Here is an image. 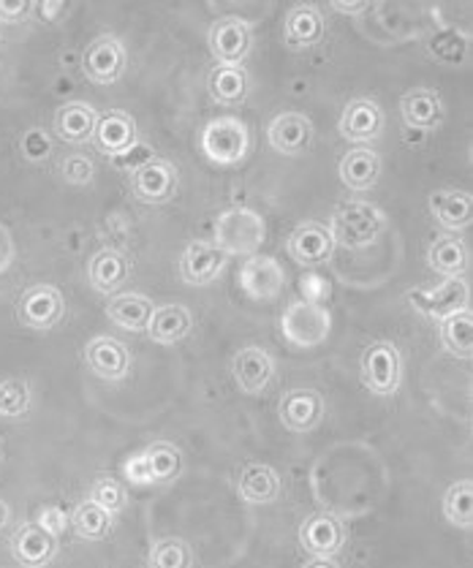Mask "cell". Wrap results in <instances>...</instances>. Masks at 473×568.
Returning <instances> with one entry per match:
<instances>
[{
    "mask_svg": "<svg viewBox=\"0 0 473 568\" xmlns=\"http://www.w3.org/2000/svg\"><path fill=\"white\" fill-rule=\"evenodd\" d=\"M428 210L441 229L454 234L471 227L473 199L469 191H435L430 193Z\"/></svg>",
    "mask_w": 473,
    "mask_h": 568,
    "instance_id": "cell-26",
    "label": "cell"
},
{
    "mask_svg": "<svg viewBox=\"0 0 473 568\" xmlns=\"http://www.w3.org/2000/svg\"><path fill=\"white\" fill-rule=\"evenodd\" d=\"M177 186H180V175L164 158L145 164L132 175V193L141 204H167L175 199Z\"/></svg>",
    "mask_w": 473,
    "mask_h": 568,
    "instance_id": "cell-11",
    "label": "cell"
},
{
    "mask_svg": "<svg viewBox=\"0 0 473 568\" xmlns=\"http://www.w3.org/2000/svg\"><path fill=\"white\" fill-rule=\"evenodd\" d=\"M11 259H14V242H11V234L9 229L0 223V272L9 270Z\"/></svg>",
    "mask_w": 473,
    "mask_h": 568,
    "instance_id": "cell-47",
    "label": "cell"
},
{
    "mask_svg": "<svg viewBox=\"0 0 473 568\" xmlns=\"http://www.w3.org/2000/svg\"><path fill=\"white\" fill-rule=\"evenodd\" d=\"M136 139H139V134H136V120L128 112L112 109L106 112V115H98L96 134H93V145L98 147V152L115 158L120 156L123 150H128Z\"/></svg>",
    "mask_w": 473,
    "mask_h": 568,
    "instance_id": "cell-22",
    "label": "cell"
},
{
    "mask_svg": "<svg viewBox=\"0 0 473 568\" xmlns=\"http://www.w3.org/2000/svg\"><path fill=\"white\" fill-rule=\"evenodd\" d=\"M469 283L465 277H443L435 288H417L408 292V302L417 313H422L430 322H443V318L454 316V313L469 307Z\"/></svg>",
    "mask_w": 473,
    "mask_h": 568,
    "instance_id": "cell-6",
    "label": "cell"
},
{
    "mask_svg": "<svg viewBox=\"0 0 473 568\" xmlns=\"http://www.w3.org/2000/svg\"><path fill=\"white\" fill-rule=\"evenodd\" d=\"M212 236H216L212 245L223 256H256L259 248L267 240V223L251 207H232L216 218Z\"/></svg>",
    "mask_w": 473,
    "mask_h": 568,
    "instance_id": "cell-1",
    "label": "cell"
},
{
    "mask_svg": "<svg viewBox=\"0 0 473 568\" xmlns=\"http://www.w3.org/2000/svg\"><path fill=\"white\" fill-rule=\"evenodd\" d=\"M299 288H303V297L305 302H313V305H324V302L329 299V294H333V286H329L327 277L316 275V272H311V275H303V281H299Z\"/></svg>",
    "mask_w": 473,
    "mask_h": 568,
    "instance_id": "cell-44",
    "label": "cell"
},
{
    "mask_svg": "<svg viewBox=\"0 0 473 568\" xmlns=\"http://www.w3.org/2000/svg\"><path fill=\"white\" fill-rule=\"evenodd\" d=\"M236 281L251 299H275L286 286V270L275 256L256 253V256L245 259Z\"/></svg>",
    "mask_w": 473,
    "mask_h": 568,
    "instance_id": "cell-10",
    "label": "cell"
},
{
    "mask_svg": "<svg viewBox=\"0 0 473 568\" xmlns=\"http://www.w3.org/2000/svg\"><path fill=\"white\" fill-rule=\"evenodd\" d=\"M439 340L443 351L469 362L473 357V313L469 307L439 322Z\"/></svg>",
    "mask_w": 473,
    "mask_h": 568,
    "instance_id": "cell-33",
    "label": "cell"
},
{
    "mask_svg": "<svg viewBox=\"0 0 473 568\" xmlns=\"http://www.w3.org/2000/svg\"><path fill=\"white\" fill-rule=\"evenodd\" d=\"M63 313H66L63 294L55 286H46V283L31 286L17 302V322L22 327L33 329V333H46V329L57 327Z\"/></svg>",
    "mask_w": 473,
    "mask_h": 568,
    "instance_id": "cell-9",
    "label": "cell"
},
{
    "mask_svg": "<svg viewBox=\"0 0 473 568\" xmlns=\"http://www.w3.org/2000/svg\"><path fill=\"white\" fill-rule=\"evenodd\" d=\"M400 115L403 123L411 132H433L443 123L446 115V106L439 91H430V87H413L400 98Z\"/></svg>",
    "mask_w": 473,
    "mask_h": 568,
    "instance_id": "cell-20",
    "label": "cell"
},
{
    "mask_svg": "<svg viewBox=\"0 0 473 568\" xmlns=\"http://www.w3.org/2000/svg\"><path fill=\"white\" fill-rule=\"evenodd\" d=\"M132 277V262L123 256L115 248H104L96 256L91 259V267H87V281L96 288L98 294H115L117 288H123Z\"/></svg>",
    "mask_w": 473,
    "mask_h": 568,
    "instance_id": "cell-27",
    "label": "cell"
},
{
    "mask_svg": "<svg viewBox=\"0 0 473 568\" xmlns=\"http://www.w3.org/2000/svg\"><path fill=\"white\" fill-rule=\"evenodd\" d=\"M313 136H316L313 120L299 112H281L267 128L270 147L281 156H303L311 150Z\"/></svg>",
    "mask_w": 473,
    "mask_h": 568,
    "instance_id": "cell-16",
    "label": "cell"
},
{
    "mask_svg": "<svg viewBox=\"0 0 473 568\" xmlns=\"http://www.w3.org/2000/svg\"><path fill=\"white\" fill-rule=\"evenodd\" d=\"M207 44L218 66H242L253 50V31L240 17H221L212 22Z\"/></svg>",
    "mask_w": 473,
    "mask_h": 568,
    "instance_id": "cell-7",
    "label": "cell"
},
{
    "mask_svg": "<svg viewBox=\"0 0 473 568\" xmlns=\"http://www.w3.org/2000/svg\"><path fill=\"white\" fill-rule=\"evenodd\" d=\"M35 525H41V528L46 530V534H52V536H61L63 530L69 528V514L63 512L61 506H46V508H41V514H39V523Z\"/></svg>",
    "mask_w": 473,
    "mask_h": 568,
    "instance_id": "cell-45",
    "label": "cell"
},
{
    "mask_svg": "<svg viewBox=\"0 0 473 568\" xmlns=\"http://www.w3.org/2000/svg\"><path fill=\"white\" fill-rule=\"evenodd\" d=\"M428 52L443 66H460L469 57V35L454 31V28H439L428 39Z\"/></svg>",
    "mask_w": 473,
    "mask_h": 568,
    "instance_id": "cell-35",
    "label": "cell"
},
{
    "mask_svg": "<svg viewBox=\"0 0 473 568\" xmlns=\"http://www.w3.org/2000/svg\"><path fill=\"white\" fill-rule=\"evenodd\" d=\"M286 248H288V256H292L297 264H303V267H322V264H327L329 259H333L335 240L324 223L307 221L294 229L292 236H288Z\"/></svg>",
    "mask_w": 473,
    "mask_h": 568,
    "instance_id": "cell-13",
    "label": "cell"
},
{
    "mask_svg": "<svg viewBox=\"0 0 473 568\" xmlns=\"http://www.w3.org/2000/svg\"><path fill=\"white\" fill-rule=\"evenodd\" d=\"M338 132L343 139L357 141L359 147H365V141L378 139L383 132V112L376 101L370 98H354L348 101L346 109H343Z\"/></svg>",
    "mask_w": 473,
    "mask_h": 568,
    "instance_id": "cell-19",
    "label": "cell"
},
{
    "mask_svg": "<svg viewBox=\"0 0 473 568\" xmlns=\"http://www.w3.org/2000/svg\"><path fill=\"white\" fill-rule=\"evenodd\" d=\"M443 517L454 525V528H471L473 523V484L471 478L454 482L443 495Z\"/></svg>",
    "mask_w": 473,
    "mask_h": 568,
    "instance_id": "cell-37",
    "label": "cell"
},
{
    "mask_svg": "<svg viewBox=\"0 0 473 568\" xmlns=\"http://www.w3.org/2000/svg\"><path fill=\"white\" fill-rule=\"evenodd\" d=\"M232 376L242 395H262L275 378V359L262 346H245L234 354Z\"/></svg>",
    "mask_w": 473,
    "mask_h": 568,
    "instance_id": "cell-15",
    "label": "cell"
},
{
    "mask_svg": "<svg viewBox=\"0 0 473 568\" xmlns=\"http://www.w3.org/2000/svg\"><path fill=\"white\" fill-rule=\"evenodd\" d=\"M303 568H340V564H335V558H313Z\"/></svg>",
    "mask_w": 473,
    "mask_h": 568,
    "instance_id": "cell-49",
    "label": "cell"
},
{
    "mask_svg": "<svg viewBox=\"0 0 473 568\" xmlns=\"http://www.w3.org/2000/svg\"><path fill=\"white\" fill-rule=\"evenodd\" d=\"M193 327L191 311L186 305H161L153 311L150 324H147V335L153 343L161 346H175V343L186 340Z\"/></svg>",
    "mask_w": 473,
    "mask_h": 568,
    "instance_id": "cell-30",
    "label": "cell"
},
{
    "mask_svg": "<svg viewBox=\"0 0 473 568\" xmlns=\"http://www.w3.org/2000/svg\"><path fill=\"white\" fill-rule=\"evenodd\" d=\"M128 55L126 46L117 35H98L87 44V50L82 52V71L91 82L96 85H115L123 74H126Z\"/></svg>",
    "mask_w": 473,
    "mask_h": 568,
    "instance_id": "cell-8",
    "label": "cell"
},
{
    "mask_svg": "<svg viewBox=\"0 0 473 568\" xmlns=\"http://www.w3.org/2000/svg\"><path fill=\"white\" fill-rule=\"evenodd\" d=\"M359 378L368 392L378 398H392L403 383V357L398 346L387 340L370 343L359 357Z\"/></svg>",
    "mask_w": 473,
    "mask_h": 568,
    "instance_id": "cell-4",
    "label": "cell"
},
{
    "mask_svg": "<svg viewBox=\"0 0 473 568\" xmlns=\"http://www.w3.org/2000/svg\"><path fill=\"white\" fill-rule=\"evenodd\" d=\"M299 544L313 558H335L346 544V525L329 512L311 514L299 525Z\"/></svg>",
    "mask_w": 473,
    "mask_h": 568,
    "instance_id": "cell-12",
    "label": "cell"
},
{
    "mask_svg": "<svg viewBox=\"0 0 473 568\" xmlns=\"http://www.w3.org/2000/svg\"><path fill=\"white\" fill-rule=\"evenodd\" d=\"M428 264L443 277H463L469 270V248L458 234H441L428 251Z\"/></svg>",
    "mask_w": 473,
    "mask_h": 568,
    "instance_id": "cell-32",
    "label": "cell"
},
{
    "mask_svg": "<svg viewBox=\"0 0 473 568\" xmlns=\"http://www.w3.org/2000/svg\"><path fill=\"white\" fill-rule=\"evenodd\" d=\"M324 31H327V25H324V17L318 11V6L299 3L286 14L283 41L292 50H311V46H316L324 39Z\"/></svg>",
    "mask_w": 473,
    "mask_h": 568,
    "instance_id": "cell-25",
    "label": "cell"
},
{
    "mask_svg": "<svg viewBox=\"0 0 473 568\" xmlns=\"http://www.w3.org/2000/svg\"><path fill=\"white\" fill-rule=\"evenodd\" d=\"M20 150H22V156L28 158V161L39 164V161H44V158H50L52 141H50V136L41 132V128H31V132L22 136Z\"/></svg>",
    "mask_w": 473,
    "mask_h": 568,
    "instance_id": "cell-43",
    "label": "cell"
},
{
    "mask_svg": "<svg viewBox=\"0 0 473 568\" xmlns=\"http://www.w3.org/2000/svg\"><path fill=\"white\" fill-rule=\"evenodd\" d=\"M333 329V313L324 305L294 299L281 316V333L288 346L294 348H316L322 346Z\"/></svg>",
    "mask_w": 473,
    "mask_h": 568,
    "instance_id": "cell-5",
    "label": "cell"
},
{
    "mask_svg": "<svg viewBox=\"0 0 473 568\" xmlns=\"http://www.w3.org/2000/svg\"><path fill=\"white\" fill-rule=\"evenodd\" d=\"M227 267V256L212 242H191L182 251L180 277L188 286H207Z\"/></svg>",
    "mask_w": 473,
    "mask_h": 568,
    "instance_id": "cell-21",
    "label": "cell"
},
{
    "mask_svg": "<svg viewBox=\"0 0 473 568\" xmlns=\"http://www.w3.org/2000/svg\"><path fill=\"white\" fill-rule=\"evenodd\" d=\"M277 417L292 433H311L324 419V398L316 389H292L277 402Z\"/></svg>",
    "mask_w": 473,
    "mask_h": 568,
    "instance_id": "cell-17",
    "label": "cell"
},
{
    "mask_svg": "<svg viewBox=\"0 0 473 568\" xmlns=\"http://www.w3.org/2000/svg\"><path fill=\"white\" fill-rule=\"evenodd\" d=\"M141 460H145V469H147V478L150 484H169L180 476L182 471V454L175 443L169 441H156L139 452Z\"/></svg>",
    "mask_w": 473,
    "mask_h": 568,
    "instance_id": "cell-34",
    "label": "cell"
},
{
    "mask_svg": "<svg viewBox=\"0 0 473 568\" xmlns=\"http://www.w3.org/2000/svg\"><path fill=\"white\" fill-rule=\"evenodd\" d=\"M199 147H202L207 161L218 164V167H234V164L245 161L251 152V128L234 115L216 117L204 126Z\"/></svg>",
    "mask_w": 473,
    "mask_h": 568,
    "instance_id": "cell-3",
    "label": "cell"
},
{
    "mask_svg": "<svg viewBox=\"0 0 473 568\" xmlns=\"http://www.w3.org/2000/svg\"><path fill=\"white\" fill-rule=\"evenodd\" d=\"M207 91L210 98L221 106H240L251 93V76L242 66H218L207 76Z\"/></svg>",
    "mask_w": 473,
    "mask_h": 568,
    "instance_id": "cell-29",
    "label": "cell"
},
{
    "mask_svg": "<svg viewBox=\"0 0 473 568\" xmlns=\"http://www.w3.org/2000/svg\"><path fill=\"white\" fill-rule=\"evenodd\" d=\"M327 229L333 234L335 245L368 248L387 229V215H383L381 207L370 204V201L351 199L335 207Z\"/></svg>",
    "mask_w": 473,
    "mask_h": 568,
    "instance_id": "cell-2",
    "label": "cell"
},
{
    "mask_svg": "<svg viewBox=\"0 0 473 568\" xmlns=\"http://www.w3.org/2000/svg\"><path fill=\"white\" fill-rule=\"evenodd\" d=\"M91 503H96L98 508H104L109 517H115V514H120L123 508H126L128 495H126V490H123L120 482L104 476V478H96V482H93Z\"/></svg>",
    "mask_w": 473,
    "mask_h": 568,
    "instance_id": "cell-40",
    "label": "cell"
},
{
    "mask_svg": "<svg viewBox=\"0 0 473 568\" xmlns=\"http://www.w3.org/2000/svg\"><path fill=\"white\" fill-rule=\"evenodd\" d=\"M33 406L31 387L20 378H6L0 381V419H22L28 417Z\"/></svg>",
    "mask_w": 473,
    "mask_h": 568,
    "instance_id": "cell-38",
    "label": "cell"
},
{
    "mask_svg": "<svg viewBox=\"0 0 473 568\" xmlns=\"http://www.w3.org/2000/svg\"><path fill=\"white\" fill-rule=\"evenodd\" d=\"M153 311H156V305L145 294H117L106 305V316L112 318V324L128 329V333H145Z\"/></svg>",
    "mask_w": 473,
    "mask_h": 568,
    "instance_id": "cell-31",
    "label": "cell"
},
{
    "mask_svg": "<svg viewBox=\"0 0 473 568\" xmlns=\"http://www.w3.org/2000/svg\"><path fill=\"white\" fill-rule=\"evenodd\" d=\"M61 9H63L61 0H55V3H52V6H41V17H44V20H50V17L55 14V11H61Z\"/></svg>",
    "mask_w": 473,
    "mask_h": 568,
    "instance_id": "cell-50",
    "label": "cell"
},
{
    "mask_svg": "<svg viewBox=\"0 0 473 568\" xmlns=\"http://www.w3.org/2000/svg\"><path fill=\"white\" fill-rule=\"evenodd\" d=\"M98 126V112L85 101H69L55 112V134L66 145H87Z\"/></svg>",
    "mask_w": 473,
    "mask_h": 568,
    "instance_id": "cell-24",
    "label": "cell"
},
{
    "mask_svg": "<svg viewBox=\"0 0 473 568\" xmlns=\"http://www.w3.org/2000/svg\"><path fill=\"white\" fill-rule=\"evenodd\" d=\"M9 519H11L9 503H6V501H0V530H3L6 525H9Z\"/></svg>",
    "mask_w": 473,
    "mask_h": 568,
    "instance_id": "cell-51",
    "label": "cell"
},
{
    "mask_svg": "<svg viewBox=\"0 0 473 568\" xmlns=\"http://www.w3.org/2000/svg\"><path fill=\"white\" fill-rule=\"evenodd\" d=\"M33 11L31 0H0V25H17Z\"/></svg>",
    "mask_w": 473,
    "mask_h": 568,
    "instance_id": "cell-46",
    "label": "cell"
},
{
    "mask_svg": "<svg viewBox=\"0 0 473 568\" xmlns=\"http://www.w3.org/2000/svg\"><path fill=\"white\" fill-rule=\"evenodd\" d=\"M61 177L69 186H87L96 177V164L87 156H66L61 161Z\"/></svg>",
    "mask_w": 473,
    "mask_h": 568,
    "instance_id": "cell-41",
    "label": "cell"
},
{
    "mask_svg": "<svg viewBox=\"0 0 473 568\" xmlns=\"http://www.w3.org/2000/svg\"><path fill=\"white\" fill-rule=\"evenodd\" d=\"M150 568H191L193 553L182 538H161L150 549Z\"/></svg>",
    "mask_w": 473,
    "mask_h": 568,
    "instance_id": "cell-39",
    "label": "cell"
},
{
    "mask_svg": "<svg viewBox=\"0 0 473 568\" xmlns=\"http://www.w3.org/2000/svg\"><path fill=\"white\" fill-rule=\"evenodd\" d=\"M150 161H156V150H153L150 145H145V141H139V139H136L134 145L128 147V150H123L120 156L112 158V164H115L117 169L132 171V175L136 169H141L145 164H150Z\"/></svg>",
    "mask_w": 473,
    "mask_h": 568,
    "instance_id": "cell-42",
    "label": "cell"
},
{
    "mask_svg": "<svg viewBox=\"0 0 473 568\" xmlns=\"http://www.w3.org/2000/svg\"><path fill=\"white\" fill-rule=\"evenodd\" d=\"M236 495H240L242 503L264 506V503H272L281 495V476L272 465L248 463L240 478H236Z\"/></svg>",
    "mask_w": 473,
    "mask_h": 568,
    "instance_id": "cell-28",
    "label": "cell"
},
{
    "mask_svg": "<svg viewBox=\"0 0 473 568\" xmlns=\"http://www.w3.org/2000/svg\"><path fill=\"white\" fill-rule=\"evenodd\" d=\"M381 156H378L376 150H370V147H351V150L343 156L338 167L343 186L351 188V191L357 193L372 191V188L378 186V180H381Z\"/></svg>",
    "mask_w": 473,
    "mask_h": 568,
    "instance_id": "cell-23",
    "label": "cell"
},
{
    "mask_svg": "<svg viewBox=\"0 0 473 568\" xmlns=\"http://www.w3.org/2000/svg\"><path fill=\"white\" fill-rule=\"evenodd\" d=\"M333 9L340 14H362L370 9L368 0H333Z\"/></svg>",
    "mask_w": 473,
    "mask_h": 568,
    "instance_id": "cell-48",
    "label": "cell"
},
{
    "mask_svg": "<svg viewBox=\"0 0 473 568\" xmlns=\"http://www.w3.org/2000/svg\"><path fill=\"white\" fill-rule=\"evenodd\" d=\"M71 528L76 530V536L87 538V541H102L112 534V517L98 508L96 503L82 501L80 506L71 512Z\"/></svg>",
    "mask_w": 473,
    "mask_h": 568,
    "instance_id": "cell-36",
    "label": "cell"
},
{
    "mask_svg": "<svg viewBox=\"0 0 473 568\" xmlns=\"http://www.w3.org/2000/svg\"><path fill=\"white\" fill-rule=\"evenodd\" d=\"M85 365L104 381H123L132 372V351L117 337H93L85 346Z\"/></svg>",
    "mask_w": 473,
    "mask_h": 568,
    "instance_id": "cell-14",
    "label": "cell"
},
{
    "mask_svg": "<svg viewBox=\"0 0 473 568\" xmlns=\"http://www.w3.org/2000/svg\"><path fill=\"white\" fill-rule=\"evenodd\" d=\"M11 555L22 568H46L57 555V538L41 525L25 523L11 536Z\"/></svg>",
    "mask_w": 473,
    "mask_h": 568,
    "instance_id": "cell-18",
    "label": "cell"
}]
</instances>
